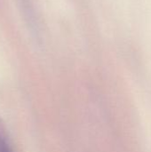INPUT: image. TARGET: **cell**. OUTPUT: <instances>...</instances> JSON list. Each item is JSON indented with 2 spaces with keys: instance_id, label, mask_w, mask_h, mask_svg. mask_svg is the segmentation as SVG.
<instances>
[{
  "instance_id": "obj_1",
  "label": "cell",
  "mask_w": 151,
  "mask_h": 152,
  "mask_svg": "<svg viewBox=\"0 0 151 152\" xmlns=\"http://www.w3.org/2000/svg\"><path fill=\"white\" fill-rule=\"evenodd\" d=\"M0 152H12L11 148L2 137H0Z\"/></svg>"
}]
</instances>
